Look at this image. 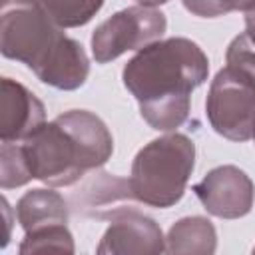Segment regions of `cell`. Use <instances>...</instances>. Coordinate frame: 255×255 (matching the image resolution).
Returning <instances> with one entry per match:
<instances>
[{"label":"cell","instance_id":"cell-16","mask_svg":"<svg viewBox=\"0 0 255 255\" xmlns=\"http://www.w3.org/2000/svg\"><path fill=\"white\" fill-rule=\"evenodd\" d=\"M225 60L229 66H235L255 78V46L245 32L231 40V44L227 46Z\"/></svg>","mask_w":255,"mask_h":255},{"label":"cell","instance_id":"cell-7","mask_svg":"<svg viewBox=\"0 0 255 255\" xmlns=\"http://www.w3.org/2000/svg\"><path fill=\"white\" fill-rule=\"evenodd\" d=\"M193 193L205 211L219 219L245 217L255 201V185L237 165L213 167L199 183L193 185Z\"/></svg>","mask_w":255,"mask_h":255},{"label":"cell","instance_id":"cell-9","mask_svg":"<svg viewBox=\"0 0 255 255\" xmlns=\"http://www.w3.org/2000/svg\"><path fill=\"white\" fill-rule=\"evenodd\" d=\"M0 137L2 141H22L46 124L44 104L20 82L2 78L0 82Z\"/></svg>","mask_w":255,"mask_h":255},{"label":"cell","instance_id":"cell-14","mask_svg":"<svg viewBox=\"0 0 255 255\" xmlns=\"http://www.w3.org/2000/svg\"><path fill=\"white\" fill-rule=\"evenodd\" d=\"M74 237L68 225H54L38 231L24 233L20 243V253H44V251H60V253H74Z\"/></svg>","mask_w":255,"mask_h":255},{"label":"cell","instance_id":"cell-11","mask_svg":"<svg viewBox=\"0 0 255 255\" xmlns=\"http://www.w3.org/2000/svg\"><path fill=\"white\" fill-rule=\"evenodd\" d=\"M16 217L24 233L68 225V203L52 189H30L16 203Z\"/></svg>","mask_w":255,"mask_h":255},{"label":"cell","instance_id":"cell-8","mask_svg":"<svg viewBox=\"0 0 255 255\" xmlns=\"http://www.w3.org/2000/svg\"><path fill=\"white\" fill-rule=\"evenodd\" d=\"M100 255L120 253H163L165 239L161 227L135 207H120L110 215V227L106 229L100 245Z\"/></svg>","mask_w":255,"mask_h":255},{"label":"cell","instance_id":"cell-17","mask_svg":"<svg viewBox=\"0 0 255 255\" xmlns=\"http://www.w3.org/2000/svg\"><path fill=\"white\" fill-rule=\"evenodd\" d=\"M225 2V8H227V14L233 12V10H241V12H249L255 8V0H223Z\"/></svg>","mask_w":255,"mask_h":255},{"label":"cell","instance_id":"cell-18","mask_svg":"<svg viewBox=\"0 0 255 255\" xmlns=\"http://www.w3.org/2000/svg\"><path fill=\"white\" fill-rule=\"evenodd\" d=\"M245 34L249 36V40L255 46V8L245 12Z\"/></svg>","mask_w":255,"mask_h":255},{"label":"cell","instance_id":"cell-13","mask_svg":"<svg viewBox=\"0 0 255 255\" xmlns=\"http://www.w3.org/2000/svg\"><path fill=\"white\" fill-rule=\"evenodd\" d=\"M36 2L60 28L84 26L104 6V0H36Z\"/></svg>","mask_w":255,"mask_h":255},{"label":"cell","instance_id":"cell-6","mask_svg":"<svg viewBox=\"0 0 255 255\" xmlns=\"http://www.w3.org/2000/svg\"><path fill=\"white\" fill-rule=\"evenodd\" d=\"M167 28L165 14L149 6H128L112 14L92 34V56L98 64H108L128 50H141L157 42Z\"/></svg>","mask_w":255,"mask_h":255},{"label":"cell","instance_id":"cell-15","mask_svg":"<svg viewBox=\"0 0 255 255\" xmlns=\"http://www.w3.org/2000/svg\"><path fill=\"white\" fill-rule=\"evenodd\" d=\"M32 181L20 141H2L0 145V185L2 189L20 187Z\"/></svg>","mask_w":255,"mask_h":255},{"label":"cell","instance_id":"cell-3","mask_svg":"<svg viewBox=\"0 0 255 255\" xmlns=\"http://www.w3.org/2000/svg\"><path fill=\"white\" fill-rule=\"evenodd\" d=\"M195 167V143L185 133H165L145 143L133 157L129 187L133 199L167 209L175 205L187 187Z\"/></svg>","mask_w":255,"mask_h":255},{"label":"cell","instance_id":"cell-1","mask_svg":"<svg viewBox=\"0 0 255 255\" xmlns=\"http://www.w3.org/2000/svg\"><path fill=\"white\" fill-rule=\"evenodd\" d=\"M207 74L209 60L195 42L167 38L141 48L124 66L122 80L149 128L173 131L189 118L191 92L207 80Z\"/></svg>","mask_w":255,"mask_h":255},{"label":"cell","instance_id":"cell-19","mask_svg":"<svg viewBox=\"0 0 255 255\" xmlns=\"http://www.w3.org/2000/svg\"><path fill=\"white\" fill-rule=\"evenodd\" d=\"M137 4H141V6H149V8H155V6H161V4H165V2H169V0H135Z\"/></svg>","mask_w":255,"mask_h":255},{"label":"cell","instance_id":"cell-2","mask_svg":"<svg viewBox=\"0 0 255 255\" xmlns=\"http://www.w3.org/2000/svg\"><path fill=\"white\" fill-rule=\"evenodd\" d=\"M20 145L32 179L52 187L80 181L114 153V137L108 126L88 110L60 114L22 139Z\"/></svg>","mask_w":255,"mask_h":255},{"label":"cell","instance_id":"cell-12","mask_svg":"<svg viewBox=\"0 0 255 255\" xmlns=\"http://www.w3.org/2000/svg\"><path fill=\"white\" fill-rule=\"evenodd\" d=\"M217 249V231L205 217L191 215L175 221L165 237L167 253H199L211 255Z\"/></svg>","mask_w":255,"mask_h":255},{"label":"cell","instance_id":"cell-21","mask_svg":"<svg viewBox=\"0 0 255 255\" xmlns=\"http://www.w3.org/2000/svg\"><path fill=\"white\" fill-rule=\"evenodd\" d=\"M253 253H255V247H253Z\"/></svg>","mask_w":255,"mask_h":255},{"label":"cell","instance_id":"cell-20","mask_svg":"<svg viewBox=\"0 0 255 255\" xmlns=\"http://www.w3.org/2000/svg\"><path fill=\"white\" fill-rule=\"evenodd\" d=\"M26 2H36V0H26Z\"/></svg>","mask_w":255,"mask_h":255},{"label":"cell","instance_id":"cell-10","mask_svg":"<svg viewBox=\"0 0 255 255\" xmlns=\"http://www.w3.org/2000/svg\"><path fill=\"white\" fill-rule=\"evenodd\" d=\"M131 199L133 193L129 187V179H122L106 171L96 173L80 191L72 195L74 209L80 215L96 219H110L114 211H118L126 201Z\"/></svg>","mask_w":255,"mask_h":255},{"label":"cell","instance_id":"cell-5","mask_svg":"<svg viewBox=\"0 0 255 255\" xmlns=\"http://www.w3.org/2000/svg\"><path fill=\"white\" fill-rule=\"evenodd\" d=\"M205 114L211 128L225 139H251L255 122V78L229 64L221 68L211 80Z\"/></svg>","mask_w":255,"mask_h":255},{"label":"cell","instance_id":"cell-4","mask_svg":"<svg viewBox=\"0 0 255 255\" xmlns=\"http://www.w3.org/2000/svg\"><path fill=\"white\" fill-rule=\"evenodd\" d=\"M70 36L38 2L2 0L0 50L4 58L26 64L40 80L68 46Z\"/></svg>","mask_w":255,"mask_h":255}]
</instances>
